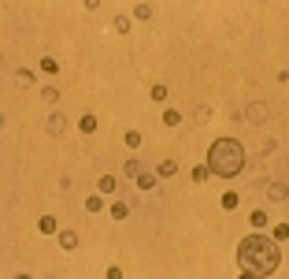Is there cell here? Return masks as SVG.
Wrapping results in <instances>:
<instances>
[{
    "instance_id": "17",
    "label": "cell",
    "mask_w": 289,
    "mask_h": 279,
    "mask_svg": "<svg viewBox=\"0 0 289 279\" xmlns=\"http://www.w3.org/2000/svg\"><path fill=\"white\" fill-rule=\"evenodd\" d=\"M134 19L149 23V19H152V4H144V0H141V4H134Z\"/></svg>"
},
{
    "instance_id": "4",
    "label": "cell",
    "mask_w": 289,
    "mask_h": 279,
    "mask_svg": "<svg viewBox=\"0 0 289 279\" xmlns=\"http://www.w3.org/2000/svg\"><path fill=\"white\" fill-rule=\"evenodd\" d=\"M130 201H111V205H108V216H111V220H126V216H130Z\"/></svg>"
},
{
    "instance_id": "29",
    "label": "cell",
    "mask_w": 289,
    "mask_h": 279,
    "mask_svg": "<svg viewBox=\"0 0 289 279\" xmlns=\"http://www.w3.org/2000/svg\"><path fill=\"white\" fill-rule=\"evenodd\" d=\"M15 279H34V275H30V272H19V275H15Z\"/></svg>"
},
{
    "instance_id": "8",
    "label": "cell",
    "mask_w": 289,
    "mask_h": 279,
    "mask_svg": "<svg viewBox=\"0 0 289 279\" xmlns=\"http://www.w3.org/2000/svg\"><path fill=\"white\" fill-rule=\"evenodd\" d=\"M249 123H267V104H249Z\"/></svg>"
},
{
    "instance_id": "22",
    "label": "cell",
    "mask_w": 289,
    "mask_h": 279,
    "mask_svg": "<svg viewBox=\"0 0 289 279\" xmlns=\"http://www.w3.org/2000/svg\"><path fill=\"white\" fill-rule=\"evenodd\" d=\"M15 82H19V86H34V82H37V75H34V71H26V67H23L19 75H15Z\"/></svg>"
},
{
    "instance_id": "5",
    "label": "cell",
    "mask_w": 289,
    "mask_h": 279,
    "mask_svg": "<svg viewBox=\"0 0 289 279\" xmlns=\"http://www.w3.org/2000/svg\"><path fill=\"white\" fill-rule=\"evenodd\" d=\"M59 250L63 253H74L78 250V231H59Z\"/></svg>"
},
{
    "instance_id": "14",
    "label": "cell",
    "mask_w": 289,
    "mask_h": 279,
    "mask_svg": "<svg viewBox=\"0 0 289 279\" xmlns=\"http://www.w3.org/2000/svg\"><path fill=\"white\" fill-rule=\"evenodd\" d=\"M163 127H182V112L178 108H163Z\"/></svg>"
},
{
    "instance_id": "10",
    "label": "cell",
    "mask_w": 289,
    "mask_h": 279,
    "mask_svg": "<svg viewBox=\"0 0 289 279\" xmlns=\"http://www.w3.org/2000/svg\"><path fill=\"white\" fill-rule=\"evenodd\" d=\"M189 179H193V182L200 186V182H208V179H212V168H208V164H197V168H193V172H189Z\"/></svg>"
},
{
    "instance_id": "31",
    "label": "cell",
    "mask_w": 289,
    "mask_h": 279,
    "mask_svg": "<svg viewBox=\"0 0 289 279\" xmlns=\"http://www.w3.org/2000/svg\"><path fill=\"white\" fill-rule=\"evenodd\" d=\"M0 127H4V116H0Z\"/></svg>"
},
{
    "instance_id": "15",
    "label": "cell",
    "mask_w": 289,
    "mask_h": 279,
    "mask_svg": "<svg viewBox=\"0 0 289 279\" xmlns=\"http://www.w3.org/2000/svg\"><path fill=\"white\" fill-rule=\"evenodd\" d=\"M96 194H115V175H100V182H96Z\"/></svg>"
},
{
    "instance_id": "18",
    "label": "cell",
    "mask_w": 289,
    "mask_h": 279,
    "mask_svg": "<svg viewBox=\"0 0 289 279\" xmlns=\"http://www.w3.org/2000/svg\"><path fill=\"white\" fill-rule=\"evenodd\" d=\"M249 224H252V231H263V227H267V212H263V209H256V212L249 216Z\"/></svg>"
},
{
    "instance_id": "19",
    "label": "cell",
    "mask_w": 289,
    "mask_h": 279,
    "mask_svg": "<svg viewBox=\"0 0 289 279\" xmlns=\"http://www.w3.org/2000/svg\"><path fill=\"white\" fill-rule=\"evenodd\" d=\"M104 209V194H89L86 197V212H100Z\"/></svg>"
},
{
    "instance_id": "1",
    "label": "cell",
    "mask_w": 289,
    "mask_h": 279,
    "mask_svg": "<svg viewBox=\"0 0 289 279\" xmlns=\"http://www.w3.org/2000/svg\"><path fill=\"white\" fill-rule=\"evenodd\" d=\"M278 261H282L278 242L271 235H263V231H252V235H245L237 242V265H241V272H252L256 279H267L278 268Z\"/></svg>"
},
{
    "instance_id": "9",
    "label": "cell",
    "mask_w": 289,
    "mask_h": 279,
    "mask_svg": "<svg viewBox=\"0 0 289 279\" xmlns=\"http://www.w3.org/2000/svg\"><path fill=\"white\" fill-rule=\"evenodd\" d=\"M134 182H137V190H156V182H159V179H156V172H141Z\"/></svg>"
},
{
    "instance_id": "26",
    "label": "cell",
    "mask_w": 289,
    "mask_h": 279,
    "mask_svg": "<svg viewBox=\"0 0 289 279\" xmlns=\"http://www.w3.org/2000/svg\"><path fill=\"white\" fill-rule=\"evenodd\" d=\"M41 71H45V75H56V71H59V64H56L52 56H41Z\"/></svg>"
},
{
    "instance_id": "12",
    "label": "cell",
    "mask_w": 289,
    "mask_h": 279,
    "mask_svg": "<svg viewBox=\"0 0 289 279\" xmlns=\"http://www.w3.org/2000/svg\"><path fill=\"white\" fill-rule=\"evenodd\" d=\"M78 131H82V134H96V116H93V112H86L82 119H78Z\"/></svg>"
},
{
    "instance_id": "11",
    "label": "cell",
    "mask_w": 289,
    "mask_h": 279,
    "mask_svg": "<svg viewBox=\"0 0 289 279\" xmlns=\"http://www.w3.org/2000/svg\"><path fill=\"white\" fill-rule=\"evenodd\" d=\"M219 205H222V209H226V212H237V205H241V197H237L234 190H226V194H222V197H219Z\"/></svg>"
},
{
    "instance_id": "23",
    "label": "cell",
    "mask_w": 289,
    "mask_h": 279,
    "mask_svg": "<svg viewBox=\"0 0 289 279\" xmlns=\"http://www.w3.org/2000/svg\"><path fill=\"white\" fill-rule=\"evenodd\" d=\"M149 97H152L156 104H163V101H167V86H159V82H156V86L149 89Z\"/></svg>"
},
{
    "instance_id": "3",
    "label": "cell",
    "mask_w": 289,
    "mask_h": 279,
    "mask_svg": "<svg viewBox=\"0 0 289 279\" xmlns=\"http://www.w3.org/2000/svg\"><path fill=\"white\" fill-rule=\"evenodd\" d=\"M63 131H67V116H63V112H52V116L45 119V134H52V138H59Z\"/></svg>"
},
{
    "instance_id": "2",
    "label": "cell",
    "mask_w": 289,
    "mask_h": 279,
    "mask_svg": "<svg viewBox=\"0 0 289 279\" xmlns=\"http://www.w3.org/2000/svg\"><path fill=\"white\" fill-rule=\"evenodd\" d=\"M204 164L212 168V175L234 179L237 172H245V149H241V142H234V138H219V142H212V149H208Z\"/></svg>"
},
{
    "instance_id": "16",
    "label": "cell",
    "mask_w": 289,
    "mask_h": 279,
    "mask_svg": "<svg viewBox=\"0 0 289 279\" xmlns=\"http://www.w3.org/2000/svg\"><path fill=\"white\" fill-rule=\"evenodd\" d=\"M37 231H41V235H56V216H41Z\"/></svg>"
},
{
    "instance_id": "13",
    "label": "cell",
    "mask_w": 289,
    "mask_h": 279,
    "mask_svg": "<svg viewBox=\"0 0 289 279\" xmlns=\"http://www.w3.org/2000/svg\"><path fill=\"white\" fill-rule=\"evenodd\" d=\"M208 119H212V108H208V104H197V108H193V123H197V127H204Z\"/></svg>"
},
{
    "instance_id": "30",
    "label": "cell",
    "mask_w": 289,
    "mask_h": 279,
    "mask_svg": "<svg viewBox=\"0 0 289 279\" xmlns=\"http://www.w3.org/2000/svg\"><path fill=\"white\" fill-rule=\"evenodd\" d=\"M237 279H256V275H252V272H241V275H237Z\"/></svg>"
},
{
    "instance_id": "27",
    "label": "cell",
    "mask_w": 289,
    "mask_h": 279,
    "mask_svg": "<svg viewBox=\"0 0 289 279\" xmlns=\"http://www.w3.org/2000/svg\"><path fill=\"white\" fill-rule=\"evenodd\" d=\"M115 30H119V34H126V30H130V19H126V15H115Z\"/></svg>"
},
{
    "instance_id": "28",
    "label": "cell",
    "mask_w": 289,
    "mask_h": 279,
    "mask_svg": "<svg viewBox=\"0 0 289 279\" xmlns=\"http://www.w3.org/2000/svg\"><path fill=\"white\" fill-rule=\"evenodd\" d=\"M104 279H122V268H119V265H111V268L104 272Z\"/></svg>"
},
{
    "instance_id": "6",
    "label": "cell",
    "mask_w": 289,
    "mask_h": 279,
    "mask_svg": "<svg viewBox=\"0 0 289 279\" xmlns=\"http://www.w3.org/2000/svg\"><path fill=\"white\" fill-rule=\"evenodd\" d=\"M267 197L282 205V201H289V186H285V182H271V186H267Z\"/></svg>"
},
{
    "instance_id": "25",
    "label": "cell",
    "mask_w": 289,
    "mask_h": 279,
    "mask_svg": "<svg viewBox=\"0 0 289 279\" xmlns=\"http://www.w3.org/2000/svg\"><path fill=\"white\" fill-rule=\"evenodd\" d=\"M41 101L56 104V101H59V89H56V86H45V89H41Z\"/></svg>"
},
{
    "instance_id": "21",
    "label": "cell",
    "mask_w": 289,
    "mask_h": 279,
    "mask_svg": "<svg viewBox=\"0 0 289 279\" xmlns=\"http://www.w3.org/2000/svg\"><path fill=\"white\" fill-rule=\"evenodd\" d=\"M141 172H144V168H141V160H126V164H122V175H130V179H137Z\"/></svg>"
},
{
    "instance_id": "24",
    "label": "cell",
    "mask_w": 289,
    "mask_h": 279,
    "mask_svg": "<svg viewBox=\"0 0 289 279\" xmlns=\"http://www.w3.org/2000/svg\"><path fill=\"white\" fill-rule=\"evenodd\" d=\"M122 142H126V149H137V145H141V131H126Z\"/></svg>"
},
{
    "instance_id": "20",
    "label": "cell",
    "mask_w": 289,
    "mask_h": 279,
    "mask_svg": "<svg viewBox=\"0 0 289 279\" xmlns=\"http://www.w3.org/2000/svg\"><path fill=\"white\" fill-rule=\"evenodd\" d=\"M271 238H275V242L282 246V242L289 238V224H275V227H271Z\"/></svg>"
},
{
    "instance_id": "7",
    "label": "cell",
    "mask_w": 289,
    "mask_h": 279,
    "mask_svg": "<svg viewBox=\"0 0 289 279\" xmlns=\"http://www.w3.org/2000/svg\"><path fill=\"white\" fill-rule=\"evenodd\" d=\"M174 175H178V160H159L156 179H174Z\"/></svg>"
}]
</instances>
